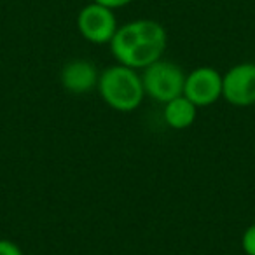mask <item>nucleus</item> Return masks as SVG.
Masks as SVG:
<instances>
[{
  "label": "nucleus",
  "mask_w": 255,
  "mask_h": 255,
  "mask_svg": "<svg viewBox=\"0 0 255 255\" xmlns=\"http://www.w3.org/2000/svg\"><path fill=\"white\" fill-rule=\"evenodd\" d=\"M117 18L112 9L96 2L84 5L77 14V30L91 44H110L117 32Z\"/></svg>",
  "instance_id": "nucleus-4"
},
{
  "label": "nucleus",
  "mask_w": 255,
  "mask_h": 255,
  "mask_svg": "<svg viewBox=\"0 0 255 255\" xmlns=\"http://www.w3.org/2000/svg\"><path fill=\"white\" fill-rule=\"evenodd\" d=\"M168 44V33L156 19H135L119 26L110 40V53L117 63L143 70L161 60Z\"/></svg>",
  "instance_id": "nucleus-1"
},
{
  "label": "nucleus",
  "mask_w": 255,
  "mask_h": 255,
  "mask_svg": "<svg viewBox=\"0 0 255 255\" xmlns=\"http://www.w3.org/2000/svg\"><path fill=\"white\" fill-rule=\"evenodd\" d=\"M100 72L89 60H72L63 65L60 72L61 86L72 95H86L96 89Z\"/></svg>",
  "instance_id": "nucleus-7"
},
{
  "label": "nucleus",
  "mask_w": 255,
  "mask_h": 255,
  "mask_svg": "<svg viewBox=\"0 0 255 255\" xmlns=\"http://www.w3.org/2000/svg\"><path fill=\"white\" fill-rule=\"evenodd\" d=\"M96 89L103 102L117 112H133L145 98V89L138 70L121 63L100 72Z\"/></svg>",
  "instance_id": "nucleus-2"
},
{
  "label": "nucleus",
  "mask_w": 255,
  "mask_h": 255,
  "mask_svg": "<svg viewBox=\"0 0 255 255\" xmlns=\"http://www.w3.org/2000/svg\"><path fill=\"white\" fill-rule=\"evenodd\" d=\"M241 248H243L245 255H255V222L245 229L243 236H241Z\"/></svg>",
  "instance_id": "nucleus-9"
},
{
  "label": "nucleus",
  "mask_w": 255,
  "mask_h": 255,
  "mask_svg": "<svg viewBox=\"0 0 255 255\" xmlns=\"http://www.w3.org/2000/svg\"><path fill=\"white\" fill-rule=\"evenodd\" d=\"M91 2H96V4L105 5V7L116 11V9H121V7H124V5L131 4L133 0H91Z\"/></svg>",
  "instance_id": "nucleus-11"
},
{
  "label": "nucleus",
  "mask_w": 255,
  "mask_h": 255,
  "mask_svg": "<svg viewBox=\"0 0 255 255\" xmlns=\"http://www.w3.org/2000/svg\"><path fill=\"white\" fill-rule=\"evenodd\" d=\"M142 84L145 96L159 103H168L170 100L184 95L185 72L177 63L168 60H157L142 70Z\"/></svg>",
  "instance_id": "nucleus-3"
},
{
  "label": "nucleus",
  "mask_w": 255,
  "mask_h": 255,
  "mask_svg": "<svg viewBox=\"0 0 255 255\" xmlns=\"http://www.w3.org/2000/svg\"><path fill=\"white\" fill-rule=\"evenodd\" d=\"M184 96L198 109H205L222 98V74L212 67H198L185 74Z\"/></svg>",
  "instance_id": "nucleus-6"
},
{
  "label": "nucleus",
  "mask_w": 255,
  "mask_h": 255,
  "mask_svg": "<svg viewBox=\"0 0 255 255\" xmlns=\"http://www.w3.org/2000/svg\"><path fill=\"white\" fill-rule=\"evenodd\" d=\"M0 255H25L21 248L11 240H0Z\"/></svg>",
  "instance_id": "nucleus-10"
},
{
  "label": "nucleus",
  "mask_w": 255,
  "mask_h": 255,
  "mask_svg": "<svg viewBox=\"0 0 255 255\" xmlns=\"http://www.w3.org/2000/svg\"><path fill=\"white\" fill-rule=\"evenodd\" d=\"M196 116H198V107L184 95L164 103L163 119L171 129H187L194 124Z\"/></svg>",
  "instance_id": "nucleus-8"
},
{
  "label": "nucleus",
  "mask_w": 255,
  "mask_h": 255,
  "mask_svg": "<svg viewBox=\"0 0 255 255\" xmlns=\"http://www.w3.org/2000/svg\"><path fill=\"white\" fill-rule=\"evenodd\" d=\"M222 98L233 107L255 105V63H238L222 74Z\"/></svg>",
  "instance_id": "nucleus-5"
}]
</instances>
